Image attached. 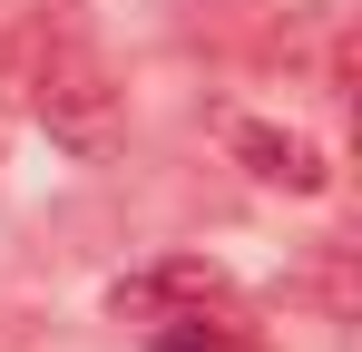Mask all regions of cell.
<instances>
[{"mask_svg":"<svg viewBox=\"0 0 362 352\" xmlns=\"http://www.w3.org/2000/svg\"><path fill=\"white\" fill-rule=\"evenodd\" d=\"M157 352H245V343L226 333V323H167V333H157Z\"/></svg>","mask_w":362,"mask_h":352,"instance_id":"obj_4","label":"cell"},{"mask_svg":"<svg viewBox=\"0 0 362 352\" xmlns=\"http://www.w3.org/2000/svg\"><path fill=\"white\" fill-rule=\"evenodd\" d=\"M30 108H40V127L59 137V147H78V157H108L118 147V78H108V59L88 49V40H49L40 49V78H30Z\"/></svg>","mask_w":362,"mask_h":352,"instance_id":"obj_1","label":"cell"},{"mask_svg":"<svg viewBox=\"0 0 362 352\" xmlns=\"http://www.w3.org/2000/svg\"><path fill=\"white\" fill-rule=\"evenodd\" d=\"M235 157L264 176V186H294V196H323V176H333L313 137H294V127H255V117H235Z\"/></svg>","mask_w":362,"mask_h":352,"instance_id":"obj_2","label":"cell"},{"mask_svg":"<svg viewBox=\"0 0 362 352\" xmlns=\"http://www.w3.org/2000/svg\"><path fill=\"white\" fill-rule=\"evenodd\" d=\"M216 274L206 264H167V274H137V284H118V313H157V303H216Z\"/></svg>","mask_w":362,"mask_h":352,"instance_id":"obj_3","label":"cell"}]
</instances>
